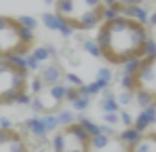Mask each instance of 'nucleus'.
<instances>
[{
	"label": "nucleus",
	"mask_w": 156,
	"mask_h": 152,
	"mask_svg": "<svg viewBox=\"0 0 156 152\" xmlns=\"http://www.w3.org/2000/svg\"><path fill=\"white\" fill-rule=\"evenodd\" d=\"M101 106H104V110L110 114V112H118V103L112 100V97H105L104 101H101Z\"/></svg>",
	"instance_id": "dca6fc26"
},
{
	"label": "nucleus",
	"mask_w": 156,
	"mask_h": 152,
	"mask_svg": "<svg viewBox=\"0 0 156 152\" xmlns=\"http://www.w3.org/2000/svg\"><path fill=\"white\" fill-rule=\"evenodd\" d=\"M125 152H156V131H144L139 133L131 144L125 146Z\"/></svg>",
	"instance_id": "1a4fd4ad"
},
{
	"label": "nucleus",
	"mask_w": 156,
	"mask_h": 152,
	"mask_svg": "<svg viewBox=\"0 0 156 152\" xmlns=\"http://www.w3.org/2000/svg\"><path fill=\"white\" fill-rule=\"evenodd\" d=\"M0 152H32L30 139L15 127H0Z\"/></svg>",
	"instance_id": "6e6552de"
},
{
	"label": "nucleus",
	"mask_w": 156,
	"mask_h": 152,
	"mask_svg": "<svg viewBox=\"0 0 156 152\" xmlns=\"http://www.w3.org/2000/svg\"><path fill=\"white\" fill-rule=\"evenodd\" d=\"M66 82H57V85H44L40 91H36L32 95V106L38 112L53 114L55 110L61 108V101H66Z\"/></svg>",
	"instance_id": "0eeeda50"
},
{
	"label": "nucleus",
	"mask_w": 156,
	"mask_h": 152,
	"mask_svg": "<svg viewBox=\"0 0 156 152\" xmlns=\"http://www.w3.org/2000/svg\"><path fill=\"white\" fill-rule=\"evenodd\" d=\"M42 24L47 25L49 30H57V32H61L63 36H72V30L63 24L55 13H47V15H42Z\"/></svg>",
	"instance_id": "ddd939ff"
},
{
	"label": "nucleus",
	"mask_w": 156,
	"mask_h": 152,
	"mask_svg": "<svg viewBox=\"0 0 156 152\" xmlns=\"http://www.w3.org/2000/svg\"><path fill=\"white\" fill-rule=\"evenodd\" d=\"M30 55H32L38 63H42V61H47V63H49L53 57H55V53H51V49H47V47H38V49L32 51Z\"/></svg>",
	"instance_id": "4468645a"
},
{
	"label": "nucleus",
	"mask_w": 156,
	"mask_h": 152,
	"mask_svg": "<svg viewBox=\"0 0 156 152\" xmlns=\"http://www.w3.org/2000/svg\"><path fill=\"white\" fill-rule=\"evenodd\" d=\"M42 125H44V129H47V133L49 131H57L59 129V118L55 116V114H47V116H42Z\"/></svg>",
	"instance_id": "2eb2a0df"
},
{
	"label": "nucleus",
	"mask_w": 156,
	"mask_h": 152,
	"mask_svg": "<svg viewBox=\"0 0 156 152\" xmlns=\"http://www.w3.org/2000/svg\"><path fill=\"white\" fill-rule=\"evenodd\" d=\"M19 19L23 21V25H26V27H30V30L34 32V27H36V21H34L32 17H19Z\"/></svg>",
	"instance_id": "6ab92c4d"
},
{
	"label": "nucleus",
	"mask_w": 156,
	"mask_h": 152,
	"mask_svg": "<svg viewBox=\"0 0 156 152\" xmlns=\"http://www.w3.org/2000/svg\"><path fill=\"white\" fill-rule=\"evenodd\" d=\"M125 91H131L139 106H156V53L125 66Z\"/></svg>",
	"instance_id": "7ed1b4c3"
},
{
	"label": "nucleus",
	"mask_w": 156,
	"mask_h": 152,
	"mask_svg": "<svg viewBox=\"0 0 156 152\" xmlns=\"http://www.w3.org/2000/svg\"><path fill=\"white\" fill-rule=\"evenodd\" d=\"M152 123H156V106H148V108H144L141 114L137 116V121H135V129H137L139 133L150 131V125H152Z\"/></svg>",
	"instance_id": "f8f14e48"
},
{
	"label": "nucleus",
	"mask_w": 156,
	"mask_h": 152,
	"mask_svg": "<svg viewBox=\"0 0 156 152\" xmlns=\"http://www.w3.org/2000/svg\"><path fill=\"white\" fill-rule=\"evenodd\" d=\"M30 101V70L26 57L0 59V106Z\"/></svg>",
	"instance_id": "20e7f679"
},
{
	"label": "nucleus",
	"mask_w": 156,
	"mask_h": 152,
	"mask_svg": "<svg viewBox=\"0 0 156 152\" xmlns=\"http://www.w3.org/2000/svg\"><path fill=\"white\" fill-rule=\"evenodd\" d=\"M105 144H108V135H101V133L93 135V148H104Z\"/></svg>",
	"instance_id": "f3484780"
},
{
	"label": "nucleus",
	"mask_w": 156,
	"mask_h": 152,
	"mask_svg": "<svg viewBox=\"0 0 156 152\" xmlns=\"http://www.w3.org/2000/svg\"><path fill=\"white\" fill-rule=\"evenodd\" d=\"M55 15L72 32H89L104 24L108 6L104 0H53Z\"/></svg>",
	"instance_id": "f03ea898"
},
{
	"label": "nucleus",
	"mask_w": 156,
	"mask_h": 152,
	"mask_svg": "<svg viewBox=\"0 0 156 152\" xmlns=\"http://www.w3.org/2000/svg\"><path fill=\"white\" fill-rule=\"evenodd\" d=\"M72 103L76 106L78 110H84V108L89 106V95H80V97H78V100H74Z\"/></svg>",
	"instance_id": "a211bd4d"
},
{
	"label": "nucleus",
	"mask_w": 156,
	"mask_h": 152,
	"mask_svg": "<svg viewBox=\"0 0 156 152\" xmlns=\"http://www.w3.org/2000/svg\"><path fill=\"white\" fill-rule=\"evenodd\" d=\"M104 2H105V6H108V11H112L116 15H125L127 11L144 4V0H104Z\"/></svg>",
	"instance_id": "9b49d317"
},
{
	"label": "nucleus",
	"mask_w": 156,
	"mask_h": 152,
	"mask_svg": "<svg viewBox=\"0 0 156 152\" xmlns=\"http://www.w3.org/2000/svg\"><path fill=\"white\" fill-rule=\"evenodd\" d=\"M95 42L99 47L101 59L112 66H127L148 55V47L152 42V30L133 17L108 11L104 24L97 27Z\"/></svg>",
	"instance_id": "f257e3e1"
},
{
	"label": "nucleus",
	"mask_w": 156,
	"mask_h": 152,
	"mask_svg": "<svg viewBox=\"0 0 156 152\" xmlns=\"http://www.w3.org/2000/svg\"><path fill=\"white\" fill-rule=\"evenodd\" d=\"M53 152H91L93 150V133L82 123H70L55 131L51 139Z\"/></svg>",
	"instance_id": "423d86ee"
},
{
	"label": "nucleus",
	"mask_w": 156,
	"mask_h": 152,
	"mask_svg": "<svg viewBox=\"0 0 156 152\" xmlns=\"http://www.w3.org/2000/svg\"><path fill=\"white\" fill-rule=\"evenodd\" d=\"M36 45L34 32L23 25L19 17L0 15V59L27 57Z\"/></svg>",
	"instance_id": "39448f33"
},
{
	"label": "nucleus",
	"mask_w": 156,
	"mask_h": 152,
	"mask_svg": "<svg viewBox=\"0 0 156 152\" xmlns=\"http://www.w3.org/2000/svg\"><path fill=\"white\" fill-rule=\"evenodd\" d=\"M36 76H38L44 85H57V82H61V80L66 78L63 70H61V66H59V63H55V61L44 63V66L38 70V74H36Z\"/></svg>",
	"instance_id": "9d476101"
},
{
	"label": "nucleus",
	"mask_w": 156,
	"mask_h": 152,
	"mask_svg": "<svg viewBox=\"0 0 156 152\" xmlns=\"http://www.w3.org/2000/svg\"><path fill=\"white\" fill-rule=\"evenodd\" d=\"M148 27H150V30H154V27H156V13L152 15V17H150V21H148Z\"/></svg>",
	"instance_id": "aec40b11"
}]
</instances>
